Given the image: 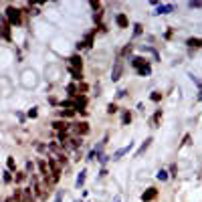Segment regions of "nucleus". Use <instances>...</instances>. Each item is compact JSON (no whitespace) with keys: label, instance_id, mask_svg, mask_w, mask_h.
Masks as SVG:
<instances>
[{"label":"nucleus","instance_id":"nucleus-12","mask_svg":"<svg viewBox=\"0 0 202 202\" xmlns=\"http://www.w3.org/2000/svg\"><path fill=\"white\" fill-rule=\"evenodd\" d=\"M83 180H85V172H81L79 178H77V186H81V184H83Z\"/></svg>","mask_w":202,"mask_h":202},{"label":"nucleus","instance_id":"nucleus-13","mask_svg":"<svg viewBox=\"0 0 202 202\" xmlns=\"http://www.w3.org/2000/svg\"><path fill=\"white\" fill-rule=\"evenodd\" d=\"M127 121H131V115H130V113L123 115V123H127Z\"/></svg>","mask_w":202,"mask_h":202},{"label":"nucleus","instance_id":"nucleus-7","mask_svg":"<svg viewBox=\"0 0 202 202\" xmlns=\"http://www.w3.org/2000/svg\"><path fill=\"white\" fill-rule=\"evenodd\" d=\"M77 130H79L81 134H87V131H89V127H87V123H79V127H77Z\"/></svg>","mask_w":202,"mask_h":202},{"label":"nucleus","instance_id":"nucleus-2","mask_svg":"<svg viewBox=\"0 0 202 202\" xmlns=\"http://www.w3.org/2000/svg\"><path fill=\"white\" fill-rule=\"evenodd\" d=\"M0 37L10 38V31L6 28V22H4V18H0Z\"/></svg>","mask_w":202,"mask_h":202},{"label":"nucleus","instance_id":"nucleus-9","mask_svg":"<svg viewBox=\"0 0 202 202\" xmlns=\"http://www.w3.org/2000/svg\"><path fill=\"white\" fill-rule=\"evenodd\" d=\"M53 126L57 127V130H63V127H65V130H67V123H63V121H55Z\"/></svg>","mask_w":202,"mask_h":202},{"label":"nucleus","instance_id":"nucleus-4","mask_svg":"<svg viewBox=\"0 0 202 202\" xmlns=\"http://www.w3.org/2000/svg\"><path fill=\"white\" fill-rule=\"evenodd\" d=\"M117 24H119V27H127V18L123 14H119L117 16Z\"/></svg>","mask_w":202,"mask_h":202},{"label":"nucleus","instance_id":"nucleus-8","mask_svg":"<svg viewBox=\"0 0 202 202\" xmlns=\"http://www.w3.org/2000/svg\"><path fill=\"white\" fill-rule=\"evenodd\" d=\"M150 141H152V140H145V144H144V145H141V148H140V152H137V156H140V154H141V152H145V150H148V145H150Z\"/></svg>","mask_w":202,"mask_h":202},{"label":"nucleus","instance_id":"nucleus-15","mask_svg":"<svg viewBox=\"0 0 202 202\" xmlns=\"http://www.w3.org/2000/svg\"><path fill=\"white\" fill-rule=\"evenodd\" d=\"M28 115H31V117H37V109H34V107H32V109L28 111Z\"/></svg>","mask_w":202,"mask_h":202},{"label":"nucleus","instance_id":"nucleus-14","mask_svg":"<svg viewBox=\"0 0 202 202\" xmlns=\"http://www.w3.org/2000/svg\"><path fill=\"white\" fill-rule=\"evenodd\" d=\"M170 10H172V6H162L160 8V12H170Z\"/></svg>","mask_w":202,"mask_h":202},{"label":"nucleus","instance_id":"nucleus-5","mask_svg":"<svg viewBox=\"0 0 202 202\" xmlns=\"http://www.w3.org/2000/svg\"><path fill=\"white\" fill-rule=\"evenodd\" d=\"M188 45H190V47H200L202 45V38H190V41H188Z\"/></svg>","mask_w":202,"mask_h":202},{"label":"nucleus","instance_id":"nucleus-1","mask_svg":"<svg viewBox=\"0 0 202 202\" xmlns=\"http://www.w3.org/2000/svg\"><path fill=\"white\" fill-rule=\"evenodd\" d=\"M6 12H8V20H10V24H18L20 22V10H18V8L10 6Z\"/></svg>","mask_w":202,"mask_h":202},{"label":"nucleus","instance_id":"nucleus-11","mask_svg":"<svg viewBox=\"0 0 202 202\" xmlns=\"http://www.w3.org/2000/svg\"><path fill=\"white\" fill-rule=\"evenodd\" d=\"M107 111H109V113H115V111H117V107H115V103H109V105H107Z\"/></svg>","mask_w":202,"mask_h":202},{"label":"nucleus","instance_id":"nucleus-10","mask_svg":"<svg viewBox=\"0 0 202 202\" xmlns=\"http://www.w3.org/2000/svg\"><path fill=\"white\" fill-rule=\"evenodd\" d=\"M71 63H73V67H81V61H79V57H71Z\"/></svg>","mask_w":202,"mask_h":202},{"label":"nucleus","instance_id":"nucleus-6","mask_svg":"<svg viewBox=\"0 0 202 202\" xmlns=\"http://www.w3.org/2000/svg\"><path fill=\"white\" fill-rule=\"evenodd\" d=\"M154 196H156V190H154V188H150V192H148V194H144V200H152Z\"/></svg>","mask_w":202,"mask_h":202},{"label":"nucleus","instance_id":"nucleus-3","mask_svg":"<svg viewBox=\"0 0 202 202\" xmlns=\"http://www.w3.org/2000/svg\"><path fill=\"white\" fill-rule=\"evenodd\" d=\"M119 77H121V63H115V69H113V77H111V79H113V81H117Z\"/></svg>","mask_w":202,"mask_h":202}]
</instances>
